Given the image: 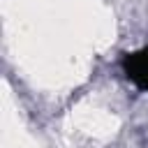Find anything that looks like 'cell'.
I'll use <instances>...</instances> for the list:
<instances>
[{"label":"cell","mask_w":148,"mask_h":148,"mask_svg":"<svg viewBox=\"0 0 148 148\" xmlns=\"http://www.w3.org/2000/svg\"><path fill=\"white\" fill-rule=\"evenodd\" d=\"M123 69L136 88L148 90V46H143L134 53H127L123 60Z\"/></svg>","instance_id":"obj_1"}]
</instances>
